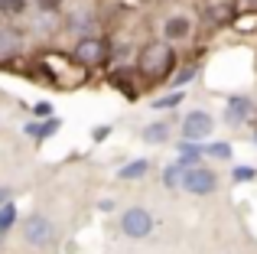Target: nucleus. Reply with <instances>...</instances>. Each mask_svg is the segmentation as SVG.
<instances>
[{"label":"nucleus","instance_id":"obj_1","mask_svg":"<svg viewBox=\"0 0 257 254\" xmlns=\"http://www.w3.org/2000/svg\"><path fill=\"white\" fill-rule=\"evenodd\" d=\"M137 72L147 82H170L176 72V49L170 39H150L137 52Z\"/></svg>","mask_w":257,"mask_h":254},{"label":"nucleus","instance_id":"obj_2","mask_svg":"<svg viewBox=\"0 0 257 254\" xmlns=\"http://www.w3.org/2000/svg\"><path fill=\"white\" fill-rule=\"evenodd\" d=\"M20 235H23V241L30 244V248H36V251H46V248H52V244L59 241L56 222H52V218H46L43 212L26 215L23 222H20Z\"/></svg>","mask_w":257,"mask_h":254},{"label":"nucleus","instance_id":"obj_3","mask_svg":"<svg viewBox=\"0 0 257 254\" xmlns=\"http://www.w3.org/2000/svg\"><path fill=\"white\" fill-rule=\"evenodd\" d=\"M107 52H111V43L98 33H88V36H78V43L72 46L69 59L82 69H98V65L107 62Z\"/></svg>","mask_w":257,"mask_h":254},{"label":"nucleus","instance_id":"obj_4","mask_svg":"<svg viewBox=\"0 0 257 254\" xmlns=\"http://www.w3.org/2000/svg\"><path fill=\"white\" fill-rule=\"evenodd\" d=\"M117 228H120V235H124V238L144 241V238L153 235V228H157V218H153V212L144 209V205H131V209L120 212Z\"/></svg>","mask_w":257,"mask_h":254},{"label":"nucleus","instance_id":"obj_5","mask_svg":"<svg viewBox=\"0 0 257 254\" xmlns=\"http://www.w3.org/2000/svg\"><path fill=\"white\" fill-rule=\"evenodd\" d=\"M179 186L189 192V196H199V199L215 196V192H218V173H215L212 166H205V163L186 166V170H182V183Z\"/></svg>","mask_w":257,"mask_h":254},{"label":"nucleus","instance_id":"obj_6","mask_svg":"<svg viewBox=\"0 0 257 254\" xmlns=\"http://www.w3.org/2000/svg\"><path fill=\"white\" fill-rule=\"evenodd\" d=\"M179 127H182V137L186 140H208L215 131V121L208 111H189Z\"/></svg>","mask_w":257,"mask_h":254},{"label":"nucleus","instance_id":"obj_7","mask_svg":"<svg viewBox=\"0 0 257 254\" xmlns=\"http://www.w3.org/2000/svg\"><path fill=\"white\" fill-rule=\"evenodd\" d=\"M254 114H257L254 98H247V95H228V101H225V121L228 124H247Z\"/></svg>","mask_w":257,"mask_h":254},{"label":"nucleus","instance_id":"obj_8","mask_svg":"<svg viewBox=\"0 0 257 254\" xmlns=\"http://www.w3.org/2000/svg\"><path fill=\"white\" fill-rule=\"evenodd\" d=\"M234 17H238L234 0H215V4H208L205 13H202V20H205L208 26H228V23H234Z\"/></svg>","mask_w":257,"mask_h":254},{"label":"nucleus","instance_id":"obj_9","mask_svg":"<svg viewBox=\"0 0 257 254\" xmlns=\"http://www.w3.org/2000/svg\"><path fill=\"white\" fill-rule=\"evenodd\" d=\"M192 36V20L186 17V13H173V17L163 20V39H170V43H182V39Z\"/></svg>","mask_w":257,"mask_h":254},{"label":"nucleus","instance_id":"obj_10","mask_svg":"<svg viewBox=\"0 0 257 254\" xmlns=\"http://www.w3.org/2000/svg\"><path fill=\"white\" fill-rule=\"evenodd\" d=\"M202 157H205V147H202V140H186L182 137L179 144H176V163L186 170V166H195L202 163Z\"/></svg>","mask_w":257,"mask_h":254},{"label":"nucleus","instance_id":"obj_11","mask_svg":"<svg viewBox=\"0 0 257 254\" xmlns=\"http://www.w3.org/2000/svg\"><path fill=\"white\" fill-rule=\"evenodd\" d=\"M59 131H62V117H56V114H49L46 121H30L23 127V134L33 137V140H49L52 134H59Z\"/></svg>","mask_w":257,"mask_h":254},{"label":"nucleus","instance_id":"obj_12","mask_svg":"<svg viewBox=\"0 0 257 254\" xmlns=\"http://www.w3.org/2000/svg\"><path fill=\"white\" fill-rule=\"evenodd\" d=\"M65 30L78 33V36H88V33L98 30V17H94V13H88V10H78V13H72V17L65 20Z\"/></svg>","mask_w":257,"mask_h":254},{"label":"nucleus","instance_id":"obj_13","mask_svg":"<svg viewBox=\"0 0 257 254\" xmlns=\"http://www.w3.org/2000/svg\"><path fill=\"white\" fill-rule=\"evenodd\" d=\"M147 173H150V160L140 157V160H131V163H124L117 170V179H124V183H137V179H144Z\"/></svg>","mask_w":257,"mask_h":254},{"label":"nucleus","instance_id":"obj_14","mask_svg":"<svg viewBox=\"0 0 257 254\" xmlns=\"http://www.w3.org/2000/svg\"><path fill=\"white\" fill-rule=\"evenodd\" d=\"M170 134H173V124L170 121H153V124L144 127V140H147V144H166Z\"/></svg>","mask_w":257,"mask_h":254},{"label":"nucleus","instance_id":"obj_15","mask_svg":"<svg viewBox=\"0 0 257 254\" xmlns=\"http://www.w3.org/2000/svg\"><path fill=\"white\" fill-rule=\"evenodd\" d=\"M20 222V212H17V205H13V199H10V202H4V205H0V235H10V228H13V225H17Z\"/></svg>","mask_w":257,"mask_h":254},{"label":"nucleus","instance_id":"obj_16","mask_svg":"<svg viewBox=\"0 0 257 254\" xmlns=\"http://www.w3.org/2000/svg\"><path fill=\"white\" fill-rule=\"evenodd\" d=\"M182 101H186L182 88H173L170 95H163V98H153V101H150V108H153V111H173V108H179Z\"/></svg>","mask_w":257,"mask_h":254},{"label":"nucleus","instance_id":"obj_17","mask_svg":"<svg viewBox=\"0 0 257 254\" xmlns=\"http://www.w3.org/2000/svg\"><path fill=\"white\" fill-rule=\"evenodd\" d=\"M195 72H199V62L179 65V72H173V75H170V85H173V88H182V85H189L195 78Z\"/></svg>","mask_w":257,"mask_h":254},{"label":"nucleus","instance_id":"obj_18","mask_svg":"<svg viewBox=\"0 0 257 254\" xmlns=\"http://www.w3.org/2000/svg\"><path fill=\"white\" fill-rule=\"evenodd\" d=\"M111 85H114L117 91H124V95H127V101H137V88L131 85V78H127V72L114 69V72H111Z\"/></svg>","mask_w":257,"mask_h":254},{"label":"nucleus","instance_id":"obj_19","mask_svg":"<svg viewBox=\"0 0 257 254\" xmlns=\"http://www.w3.org/2000/svg\"><path fill=\"white\" fill-rule=\"evenodd\" d=\"M179 183H182V166L179 163H170L163 170V186H166V189H179Z\"/></svg>","mask_w":257,"mask_h":254},{"label":"nucleus","instance_id":"obj_20","mask_svg":"<svg viewBox=\"0 0 257 254\" xmlns=\"http://www.w3.org/2000/svg\"><path fill=\"white\" fill-rule=\"evenodd\" d=\"M205 157H212V160H231V144H225V140H215V144L205 147Z\"/></svg>","mask_w":257,"mask_h":254},{"label":"nucleus","instance_id":"obj_21","mask_svg":"<svg viewBox=\"0 0 257 254\" xmlns=\"http://www.w3.org/2000/svg\"><path fill=\"white\" fill-rule=\"evenodd\" d=\"M254 179H257V170H254V166H244V163H241V166H234V170H231V183H254Z\"/></svg>","mask_w":257,"mask_h":254},{"label":"nucleus","instance_id":"obj_22","mask_svg":"<svg viewBox=\"0 0 257 254\" xmlns=\"http://www.w3.org/2000/svg\"><path fill=\"white\" fill-rule=\"evenodd\" d=\"M0 13H7V17H23L26 0H0Z\"/></svg>","mask_w":257,"mask_h":254},{"label":"nucleus","instance_id":"obj_23","mask_svg":"<svg viewBox=\"0 0 257 254\" xmlns=\"http://www.w3.org/2000/svg\"><path fill=\"white\" fill-rule=\"evenodd\" d=\"M33 114L36 117H49L52 114V101H36L33 104Z\"/></svg>","mask_w":257,"mask_h":254},{"label":"nucleus","instance_id":"obj_24","mask_svg":"<svg viewBox=\"0 0 257 254\" xmlns=\"http://www.w3.org/2000/svg\"><path fill=\"white\" fill-rule=\"evenodd\" d=\"M39 10L43 13H59V7H62V0H36Z\"/></svg>","mask_w":257,"mask_h":254},{"label":"nucleus","instance_id":"obj_25","mask_svg":"<svg viewBox=\"0 0 257 254\" xmlns=\"http://www.w3.org/2000/svg\"><path fill=\"white\" fill-rule=\"evenodd\" d=\"M107 134H111V127H94V131H91V137H94V140H104Z\"/></svg>","mask_w":257,"mask_h":254},{"label":"nucleus","instance_id":"obj_26","mask_svg":"<svg viewBox=\"0 0 257 254\" xmlns=\"http://www.w3.org/2000/svg\"><path fill=\"white\" fill-rule=\"evenodd\" d=\"M10 196H13V192L7 189V186H0V205H4V202H10Z\"/></svg>","mask_w":257,"mask_h":254},{"label":"nucleus","instance_id":"obj_27","mask_svg":"<svg viewBox=\"0 0 257 254\" xmlns=\"http://www.w3.org/2000/svg\"><path fill=\"white\" fill-rule=\"evenodd\" d=\"M247 124L254 127V144H257V121H254V117H251V121H247Z\"/></svg>","mask_w":257,"mask_h":254},{"label":"nucleus","instance_id":"obj_28","mask_svg":"<svg viewBox=\"0 0 257 254\" xmlns=\"http://www.w3.org/2000/svg\"><path fill=\"white\" fill-rule=\"evenodd\" d=\"M247 7H251V10H257V0H247Z\"/></svg>","mask_w":257,"mask_h":254},{"label":"nucleus","instance_id":"obj_29","mask_svg":"<svg viewBox=\"0 0 257 254\" xmlns=\"http://www.w3.org/2000/svg\"><path fill=\"white\" fill-rule=\"evenodd\" d=\"M0 244H4V235H0Z\"/></svg>","mask_w":257,"mask_h":254}]
</instances>
